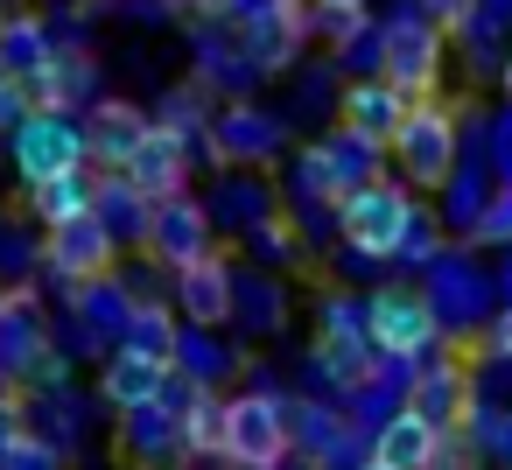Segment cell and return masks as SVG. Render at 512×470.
<instances>
[{
    "label": "cell",
    "instance_id": "6da1fadb",
    "mask_svg": "<svg viewBox=\"0 0 512 470\" xmlns=\"http://www.w3.org/2000/svg\"><path fill=\"white\" fill-rule=\"evenodd\" d=\"M295 456V407L267 386L253 393H232L225 400V463H260V470H281Z\"/></svg>",
    "mask_w": 512,
    "mask_h": 470
},
{
    "label": "cell",
    "instance_id": "7a4b0ae2",
    "mask_svg": "<svg viewBox=\"0 0 512 470\" xmlns=\"http://www.w3.org/2000/svg\"><path fill=\"white\" fill-rule=\"evenodd\" d=\"M8 148H15V176H22V183H50V176L92 162L85 120H78V113H57V106H29V120L8 134Z\"/></svg>",
    "mask_w": 512,
    "mask_h": 470
},
{
    "label": "cell",
    "instance_id": "3957f363",
    "mask_svg": "<svg viewBox=\"0 0 512 470\" xmlns=\"http://www.w3.org/2000/svg\"><path fill=\"white\" fill-rule=\"evenodd\" d=\"M393 162L414 190H442L456 176V113L435 106V99H414L407 127L393 134Z\"/></svg>",
    "mask_w": 512,
    "mask_h": 470
},
{
    "label": "cell",
    "instance_id": "277c9868",
    "mask_svg": "<svg viewBox=\"0 0 512 470\" xmlns=\"http://www.w3.org/2000/svg\"><path fill=\"white\" fill-rule=\"evenodd\" d=\"M407 218H414V197L400 183H386V176L365 183V190H351L337 204V225H344L351 253H365V260H393L400 239H407Z\"/></svg>",
    "mask_w": 512,
    "mask_h": 470
},
{
    "label": "cell",
    "instance_id": "5b68a950",
    "mask_svg": "<svg viewBox=\"0 0 512 470\" xmlns=\"http://www.w3.org/2000/svg\"><path fill=\"white\" fill-rule=\"evenodd\" d=\"M379 78H393L407 99H435V85H442V22L393 15L386 36H379Z\"/></svg>",
    "mask_w": 512,
    "mask_h": 470
},
{
    "label": "cell",
    "instance_id": "8992f818",
    "mask_svg": "<svg viewBox=\"0 0 512 470\" xmlns=\"http://www.w3.org/2000/svg\"><path fill=\"white\" fill-rule=\"evenodd\" d=\"M365 330L393 365H414V358H428L442 323H435V302L421 288H379V295H365Z\"/></svg>",
    "mask_w": 512,
    "mask_h": 470
},
{
    "label": "cell",
    "instance_id": "52a82bcc",
    "mask_svg": "<svg viewBox=\"0 0 512 470\" xmlns=\"http://www.w3.org/2000/svg\"><path fill=\"white\" fill-rule=\"evenodd\" d=\"M211 246H218V211H211V204H197L190 190H176V197H162V204H155V225H148V246H141V253H148L155 267H169V274H176V267L204 260Z\"/></svg>",
    "mask_w": 512,
    "mask_h": 470
},
{
    "label": "cell",
    "instance_id": "ba28073f",
    "mask_svg": "<svg viewBox=\"0 0 512 470\" xmlns=\"http://www.w3.org/2000/svg\"><path fill=\"white\" fill-rule=\"evenodd\" d=\"M379 344H372V330H365V309H351V302H330L323 309V330H316V372L323 379H337V386H365L372 372H379Z\"/></svg>",
    "mask_w": 512,
    "mask_h": 470
},
{
    "label": "cell",
    "instance_id": "9c48e42d",
    "mask_svg": "<svg viewBox=\"0 0 512 470\" xmlns=\"http://www.w3.org/2000/svg\"><path fill=\"white\" fill-rule=\"evenodd\" d=\"M43 260H50V274L57 281H106L113 267H120V239L99 225V211H85V218H71V225H50V239H43Z\"/></svg>",
    "mask_w": 512,
    "mask_h": 470
},
{
    "label": "cell",
    "instance_id": "30bf717a",
    "mask_svg": "<svg viewBox=\"0 0 512 470\" xmlns=\"http://www.w3.org/2000/svg\"><path fill=\"white\" fill-rule=\"evenodd\" d=\"M176 309H183V323H211V330L239 316V267H232L225 246H211L190 267H176Z\"/></svg>",
    "mask_w": 512,
    "mask_h": 470
},
{
    "label": "cell",
    "instance_id": "8fae6325",
    "mask_svg": "<svg viewBox=\"0 0 512 470\" xmlns=\"http://www.w3.org/2000/svg\"><path fill=\"white\" fill-rule=\"evenodd\" d=\"M120 176H127L141 197H155V204H162V197H176V190H190V134H176L169 120H155V127H148V141L127 155V169H120Z\"/></svg>",
    "mask_w": 512,
    "mask_h": 470
},
{
    "label": "cell",
    "instance_id": "7c38bea8",
    "mask_svg": "<svg viewBox=\"0 0 512 470\" xmlns=\"http://www.w3.org/2000/svg\"><path fill=\"white\" fill-rule=\"evenodd\" d=\"M407 407H421L435 428H470V414H477V386H470L463 358L421 365V372H414V386H407Z\"/></svg>",
    "mask_w": 512,
    "mask_h": 470
},
{
    "label": "cell",
    "instance_id": "4fadbf2b",
    "mask_svg": "<svg viewBox=\"0 0 512 470\" xmlns=\"http://www.w3.org/2000/svg\"><path fill=\"white\" fill-rule=\"evenodd\" d=\"M407 113H414V99H407L393 78H358V85H344V106H337L344 127H358V134H372V141H386V148H393V134L407 127Z\"/></svg>",
    "mask_w": 512,
    "mask_h": 470
},
{
    "label": "cell",
    "instance_id": "5bb4252c",
    "mask_svg": "<svg viewBox=\"0 0 512 470\" xmlns=\"http://www.w3.org/2000/svg\"><path fill=\"white\" fill-rule=\"evenodd\" d=\"M148 127H155V113H141L134 99H99V106L85 113L92 162H99V169H127V155L148 141Z\"/></svg>",
    "mask_w": 512,
    "mask_h": 470
},
{
    "label": "cell",
    "instance_id": "9a60e30c",
    "mask_svg": "<svg viewBox=\"0 0 512 470\" xmlns=\"http://www.w3.org/2000/svg\"><path fill=\"white\" fill-rule=\"evenodd\" d=\"M169 372H176L169 358H148V351L120 344V351L106 358V372H99V400H106L113 414H127V407H148V400H162Z\"/></svg>",
    "mask_w": 512,
    "mask_h": 470
},
{
    "label": "cell",
    "instance_id": "2e32d148",
    "mask_svg": "<svg viewBox=\"0 0 512 470\" xmlns=\"http://www.w3.org/2000/svg\"><path fill=\"white\" fill-rule=\"evenodd\" d=\"M99 162H78V169H64V176H50V183H29V204H36V218H43V232L50 225H71V218H85V211H99Z\"/></svg>",
    "mask_w": 512,
    "mask_h": 470
},
{
    "label": "cell",
    "instance_id": "e0dca14e",
    "mask_svg": "<svg viewBox=\"0 0 512 470\" xmlns=\"http://www.w3.org/2000/svg\"><path fill=\"white\" fill-rule=\"evenodd\" d=\"M120 456H134V463H155V456H183V414H176L169 400L127 407V414H120Z\"/></svg>",
    "mask_w": 512,
    "mask_h": 470
},
{
    "label": "cell",
    "instance_id": "ac0fdd59",
    "mask_svg": "<svg viewBox=\"0 0 512 470\" xmlns=\"http://www.w3.org/2000/svg\"><path fill=\"white\" fill-rule=\"evenodd\" d=\"M43 351H50V330H43L36 302L15 288L8 302H0V365H8L15 379H29V372L43 365Z\"/></svg>",
    "mask_w": 512,
    "mask_h": 470
},
{
    "label": "cell",
    "instance_id": "d6986e66",
    "mask_svg": "<svg viewBox=\"0 0 512 470\" xmlns=\"http://www.w3.org/2000/svg\"><path fill=\"white\" fill-rule=\"evenodd\" d=\"M50 57H57V43H50V22H43V15H29V8L0 15V71H8L15 85L36 78Z\"/></svg>",
    "mask_w": 512,
    "mask_h": 470
},
{
    "label": "cell",
    "instance_id": "ffe728a7",
    "mask_svg": "<svg viewBox=\"0 0 512 470\" xmlns=\"http://www.w3.org/2000/svg\"><path fill=\"white\" fill-rule=\"evenodd\" d=\"M435 442H442V428H435L421 407H400V414L372 435V456H379V463H393V470H421V463L435 456Z\"/></svg>",
    "mask_w": 512,
    "mask_h": 470
},
{
    "label": "cell",
    "instance_id": "44dd1931",
    "mask_svg": "<svg viewBox=\"0 0 512 470\" xmlns=\"http://www.w3.org/2000/svg\"><path fill=\"white\" fill-rule=\"evenodd\" d=\"M211 141H218L225 162H267V155L281 148V127H274L260 106H225V120L211 127Z\"/></svg>",
    "mask_w": 512,
    "mask_h": 470
},
{
    "label": "cell",
    "instance_id": "7402d4cb",
    "mask_svg": "<svg viewBox=\"0 0 512 470\" xmlns=\"http://www.w3.org/2000/svg\"><path fill=\"white\" fill-rule=\"evenodd\" d=\"M99 225L120 239V246H148V225H155V197H141L120 169L99 183Z\"/></svg>",
    "mask_w": 512,
    "mask_h": 470
},
{
    "label": "cell",
    "instance_id": "603a6c76",
    "mask_svg": "<svg viewBox=\"0 0 512 470\" xmlns=\"http://www.w3.org/2000/svg\"><path fill=\"white\" fill-rule=\"evenodd\" d=\"M85 85H92V57H50L36 78H22V92H29V106H57V113H78V99H85Z\"/></svg>",
    "mask_w": 512,
    "mask_h": 470
},
{
    "label": "cell",
    "instance_id": "cb8c5ba5",
    "mask_svg": "<svg viewBox=\"0 0 512 470\" xmlns=\"http://www.w3.org/2000/svg\"><path fill=\"white\" fill-rule=\"evenodd\" d=\"M323 148H330V162H337L344 190H365V183H379V176H386V141H372V134L344 127V120L323 134Z\"/></svg>",
    "mask_w": 512,
    "mask_h": 470
},
{
    "label": "cell",
    "instance_id": "d4e9b609",
    "mask_svg": "<svg viewBox=\"0 0 512 470\" xmlns=\"http://www.w3.org/2000/svg\"><path fill=\"white\" fill-rule=\"evenodd\" d=\"M120 344H134V351H148V358H169V365H176L183 330H176V316H169L155 295H141V302H134V316H127V330H120Z\"/></svg>",
    "mask_w": 512,
    "mask_h": 470
},
{
    "label": "cell",
    "instance_id": "484cf974",
    "mask_svg": "<svg viewBox=\"0 0 512 470\" xmlns=\"http://www.w3.org/2000/svg\"><path fill=\"white\" fill-rule=\"evenodd\" d=\"M176 365L190 372V379H204V386H218L232 365H239V351H225L218 337H211V323H190L183 330V344H176Z\"/></svg>",
    "mask_w": 512,
    "mask_h": 470
},
{
    "label": "cell",
    "instance_id": "4316f807",
    "mask_svg": "<svg viewBox=\"0 0 512 470\" xmlns=\"http://www.w3.org/2000/svg\"><path fill=\"white\" fill-rule=\"evenodd\" d=\"M183 456L204 463V456H225V393L211 386L190 414H183Z\"/></svg>",
    "mask_w": 512,
    "mask_h": 470
},
{
    "label": "cell",
    "instance_id": "83f0119b",
    "mask_svg": "<svg viewBox=\"0 0 512 470\" xmlns=\"http://www.w3.org/2000/svg\"><path fill=\"white\" fill-rule=\"evenodd\" d=\"M288 407H295V449H302L309 463H323V456L337 449L344 421H337V414H323V407H309V400H288Z\"/></svg>",
    "mask_w": 512,
    "mask_h": 470
},
{
    "label": "cell",
    "instance_id": "f1b7e54d",
    "mask_svg": "<svg viewBox=\"0 0 512 470\" xmlns=\"http://www.w3.org/2000/svg\"><path fill=\"white\" fill-rule=\"evenodd\" d=\"M302 197L309 204H344L351 197L344 176H337V162H330V148H302Z\"/></svg>",
    "mask_w": 512,
    "mask_h": 470
},
{
    "label": "cell",
    "instance_id": "f546056e",
    "mask_svg": "<svg viewBox=\"0 0 512 470\" xmlns=\"http://www.w3.org/2000/svg\"><path fill=\"white\" fill-rule=\"evenodd\" d=\"M0 470H64V449H57V442H43V435L29 428L8 456H0Z\"/></svg>",
    "mask_w": 512,
    "mask_h": 470
},
{
    "label": "cell",
    "instance_id": "4dcf8cb0",
    "mask_svg": "<svg viewBox=\"0 0 512 470\" xmlns=\"http://www.w3.org/2000/svg\"><path fill=\"white\" fill-rule=\"evenodd\" d=\"M421 470H484V456H477V442L463 428H442V442H435V456Z\"/></svg>",
    "mask_w": 512,
    "mask_h": 470
},
{
    "label": "cell",
    "instance_id": "1f68e13d",
    "mask_svg": "<svg viewBox=\"0 0 512 470\" xmlns=\"http://www.w3.org/2000/svg\"><path fill=\"white\" fill-rule=\"evenodd\" d=\"M316 36L330 50H344L351 36H365V8H316Z\"/></svg>",
    "mask_w": 512,
    "mask_h": 470
},
{
    "label": "cell",
    "instance_id": "d6a6232c",
    "mask_svg": "<svg viewBox=\"0 0 512 470\" xmlns=\"http://www.w3.org/2000/svg\"><path fill=\"white\" fill-rule=\"evenodd\" d=\"M246 246H253L260 260H295V239H288V225H281L274 211H267L260 225H246Z\"/></svg>",
    "mask_w": 512,
    "mask_h": 470
},
{
    "label": "cell",
    "instance_id": "836d02e7",
    "mask_svg": "<svg viewBox=\"0 0 512 470\" xmlns=\"http://www.w3.org/2000/svg\"><path fill=\"white\" fill-rule=\"evenodd\" d=\"M477 246H512V183L484 204V218H477Z\"/></svg>",
    "mask_w": 512,
    "mask_h": 470
},
{
    "label": "cell",
    "instance_id": "e575fe53",
    "mask_svg": "<svg viewBox=\"0 0 512 470\" xmlns=\"http://www.w3.org/2000/svg\"><path fill=\"white\" fill-rule=\"evenodd\" d=\"M400 253H407V260H428V253H435V211H421V204H414V218H407V239H400Z\"/></svg>",
    "mask_w": 512,
    "mask_h": 470
},
{
    "label": "cell",
    "instance_id": "d590c367",
    "mask_svg": "<svg viewBox=\"0 0 512 470\" xmlns=\"http://www.w3.org/2000/svg\"><path fill=\"white\" fill-rule=\"evenodd\" d=\"M484 442H491V456H498V463L512 470V414H498V421L484 428Z\"/></svg>",
    "mask_w": 512,
    "mask_h": 470
},
{
    "label": "cell",
    "instance_id": "8d00e7d4",
    "mask_svg": "<svg viewBox=\"0 0 512 470\" xmlns=\"http://www.w3.org/2000/svg\"><path fill=\"white\" fill-rule=\"evenodd\" d=\"M484 344H491V358H512V309H498V316H491Z\"/></svg>",
    "mask_w": 512,
    "mask_h": 470
},
{
    "label": "cell",
    "instance_id": "74e56055",
    "mask_svg": "<svg viewBox=\"0 0 512 470\" xmlns=\"http://www.w3.org/2000/svg\"><path fill=\"white\" fill-rule=\"evenodd\" d=\"M29 435V421H22V407H0V456H8L15 442Z\"/></svg>",
    "mask_w": 512,
    "mask_h": 470
},
{
    "label": "cell",
    "instance_id": "f35d334b",
    "mask_svg": "<svg viewBox=\"0 0 512 470\" xmlns=\"http://www.w3.org/2000/svg\"><path fill=\"white\" fill-rule=\"evenodd\" d=\"M0 407H22V379H15L8 365H0Z\"/></svg>",
    "mask_w": 512,
    "mask_h": 470
},
{
    "label": "cell",
    "instance_id": "ab89813d",
    "mask_svg": "<svg viewBox=\"0 0 512 470\" xmlns=\"http://www.w3.org/2000/svg\"><path fill=\"white\" fill-rule=\"evenodd\" d=\"M316 8H365V0H316Z\"/></svg>",
    "mask_w": 512,
    "mask_h": 470
},
{
    "label": "cell",
    "instance_id": "60d3db41",
    "mask_svg": "<svg viewBox=\"0 0 512 470\" xmlns=\"http://www.w3.org/2000/svg\"><path fill=\"white\" fill-rule=\"evenodd\" d=\"M358 470H393V463H379V456H365V463H358Z\"/></svg>",
    "mask_w": 512,
    "mask_h": 470
},
{
    "label": "cell",
    "instance_id": "b9f144b4",
    "mask_svg": "<svg viewBox=\"0 0 512 470\" xmlns=\"http://www.w3.org/2000/svg\"><path fill=\"white\" fill-rule=\"evenodd\" d=\"M505 92H512V64H505Z\"/></svg>",
    "mask_w": 512,
    "mask_h": 470
},
{
    "label": "cell",
    "instance_id": "7bdbcfd3",
    "mask_svg": "<svg viewBox=\"0 0 512 470\" xmlns=\"http://www.w3.org/2000/svg\"><path fill=\"white\" fill-rule=\"evenodd\" d=\"M0 302H8V295H0Z\"/></svg>",
    "mask_w": 512,
    "mask_h": 470
}]
</instances>
